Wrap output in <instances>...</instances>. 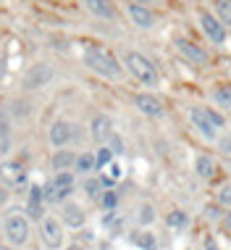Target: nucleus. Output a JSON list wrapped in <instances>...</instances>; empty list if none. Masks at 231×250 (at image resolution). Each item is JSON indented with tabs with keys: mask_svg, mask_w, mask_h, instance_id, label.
I'll use <instances>...</instances> for the list:
<instances>
[{
	"mask_svg": "<svg viewBox=\"0 0 231 250\" xmlns=\"http://www.w3.org/2000/svg\"><path fill=\"white\" fill-rule=\"evenodd\" d=\"M74 124L66 119H56L50 124V129H47V140H50L53 147H69V143L74 140Z\"/></svg>",
	"mask_w": 231,
	"mask_h": 250,
	"instance_id": "6e6552de",
	"label": "nucleus"
},
{
	"mask_svg": "<svg viewBox=\"0 0 231 250\" xmlns=\"http://www.w3.org/2000/svg\"><path fill=\"white\" fill-rule=\"evenodd\" d=\"M113 155H116V153H113L108 145H103V147H100V150L95 153V164H97V168H105V166L113 161Z\"/></svg>",
	"mask_w": 231,
	"mask_h": 250,
	"instance_id": "393cba45",
	"label": "nucleus"
},
{
	"mask_svg": "<svg viewBox=\"0 0 231 250\" xmlns=\"http://www.w3.org/2000/svg\"><path fill=\"white\" fill-rule=\"evenodd\" d=\"M137 221H139L142 227H147V224H153V221H155V208L150 206V203L139 206V211H137Z\"/></svg>",
	"mask_w": 231,
	"mask_h": 250,
	"instance_id": "b1692460",
	"label": "nucleus"
},
{
	"mask_svg": "<svg viewBox=\"0 0 231 250\" xmlns=\"http://www.w3.org/2000/svg\"><path fill=\"white\" fill-rule=\"evenodd\" d=\"M74 171L77 174H90V171H97V164H95V153L87 150V153H79L77 155V164H74Z\"/></svg>",
	"mask_w": 231,
	"mask_h": 250,
	"instance_id": "aec40b11",
	"label": "nucleus"
},
{
	"mask_svg": "<svg viewBox=\"0 0 231 250\" xmlns=\"http://www.w3.org/2000/svg\"><path fill=\"white\" fill-rule=\"evenodd\" d=\"M45 190L42 187H32L29 190V200H26V216H29V221H39L45 216Z\"/></svg>",
	"mask_w": 231,
	"mask_h": 250,
	"instance_id": "ddd939ff",
	"label": "nucleus"
},
{
	"mask_svg": "<svg viewBox=\"0 0 231 250\" xmlns=\"http://www.w3.org/2000/svg\"><path fill=\"white\" fill-rule=\"evenodd\" d=\"M134 242H137L142 250H155V237L150 232H139L137 237H134Z\"/></svg>",
	"mask_w": 231,
	"mask_h": 250,
	"instance_id": "c756f323",
	"label": "nucleus"
},
{
	"mask_svg": "<svg viewBox=\"0 0 231 250\" xmlns=\"http://www.w3.org/2000/svg\"><path fill=\"white\" fill-rule=\"evenodd\" d=\"M84 8L97 19H105V21H116V5L113 0H84Z\"/></svg>",
	"mask_w": 231,
	"mask_h": 250,
	"instance_id": "2eb2a0df",
	"label": "nucleus"
},
{
	"mask_svg": "<svg viewBox=\"0 0 231 250\" xmlns=\"http://www.w3.org/2000/svg\"><path fill=\"white\" fill-rule=\"evenodd\" d=\"M74 164H77V153L74 150H66V147H56L53 153V171H74Z\"/></svg>",
	"mask_w": 231,
	"mask_h": 250,
	"instance_id": "a211bd4d",
	"label": "nucleus"
},
{
	"mask_svg": "<svg viewBox=\"0 0 231 250\" xmlns=\"http://www.w3.org/2000/svg\"><path fill=\"white\" fill-rule=\"evenodd\" d=\"M121 63H124V71H129L137 82H142L145 87L158 84V69H155V63L147 56H142V53H137V50H124Z\"/></svg>",
	"mask_w": 231,
	"mask_h": 250,
	"instance_id": "f03ea898",
	"label": "nucleus"
},
{
	"mask_svg": "<svg viewBox=\"0 0 231 250\" xmlns=\"http://www.w3.org/2000/svg\"><path fill=\"white\" fill-rule=\"evenodd\" d=\"M208 216L210 219H218V208H208Z\"/></svg>",
	"mask_w": 231,
	"mask_h": 250,
	"instance_id": "72a5a7b5",
	"label": "nucleus"
},
{
	"mask_svg": "<svg viewBox=\"0 0 231 250\" xmlns=\"http://www.w3.org/2000/svg\"><path fill=\"white\" fill-rule=\"evenodd\" d=\"M213 98H215V103H218V105L231 108V84H218V87H215V92H213Z\"/></svg>",
	"mask_w": 231,
	"mask_h": 250,
	"instance_id": "5701e85b",
	"label": "nucleus"
},
{
	"mask_svg": "<svg viewBox=\"0 0 231 250\" xmlns=\"http://www.w3.org/2000/svg\"><path fill=\"white\" fill-rule=\"evenodd\" d=\"M105 143H108V147H111V150H113V153H124V143H121V140H118V137H116V134H113V132H111V137H108V140H105Z\"/></svg>",
	"mask_w": 231,
	"mask_h": 250,
	"instance_id": "2f4dec72",
	"label": "nucleus"
},
{
	"mask_svg": "<svg viewBox=\"0 0 231 250\" xmlns=\"http://www.w3.org/2000/svg\"><path fill=\"white\" fill-rule=\"evenodd\" d=\"M205 113H208V119H210V121H213V124H215V129H221V126L226 124V119H223L218 111H213V108H205Z\"/></svg>",
	"mask_w": 231,
	"mask_h": 250,
	"instance_id": "7c9ffc66",
	"label": "nucleus"
},
{
	"mask_svg": "<svg viewBox=\"0 0 231 250\" xmlns=\"http://www.w3.org/2000/svg\"><path fill=\"white\" fill-rule=\"evenodd\" d=\"M60 221H63V227L81 229V227H84V221H87V213H84V208H81L79 203L63 200V203H60Z\"/></svg>",
	"mask_w": 231,
	"mask_h": 250,
	"instance_id": "1a4fd4ad",
	"label": "nucleus"
},
{
	"mask_svg": "<svg viewBox=\"0 0 231 250\" xmlns=\"http://www.w3.org/2000/svg\"><path fill=\"white\" fill-rule=\"evenodd\" d=\"M194 171H197V177H200V179H213L215 171H218V166H215V161L210 158V155H197Z\"/></svg>",
	"mask_w": 231,
	"mask_h": 250,
	"instance_id": "6ab92c4d",
	"label": "nucleus"
},
{
	"mask_svg": "<svg viewBox=\"0 0 231 250\" xmlns=\"http://www.w3.org/2000/svg\"><path fill=\"white\" fill-rule=\"evenodd\" d=\"M24 179H26V171L19 161H5V164H0V182H3L5 187H19Z\"/></svg>",
	"mask_w": 231,
	"mask_h": 250,
	"instance_id": "f8f14e48",
	"label": "nucleus"
},
{
	"mask_svg": "<svg viewBox=\"0 0 231 250\" xmlns=\"http://www.w3.org/2000/svg\"><path fill=\"white\" fill-rule=\"evenodd\" d=\"M116 203H118V192L116 190H103V195H100V206L108 208V211H113Z\"/></svg>",
	"mask_w": 231,
	"mask_h": 250,
	"instance_id": "c85d7f7f",
	"label": "nucleus"
},
{
	"mask_svg": "<svg viewBox=\"0 0 231 250\" xmlns=\"http://www.w3.org/2000/svg\"><path fill=\"white\" fill-rule=\"evenodd\" d=\"M205 250H218V245H215L213 240H208V242H205Z\"/></svg>",
	"mask_w": 231,
	"mask_h": 250,
	"instance_id": "f704fd0d",
	"label": "nucleus"
},
{
	"mask_svg": "<svg viewBox=\"0 0 231 250\" xmlns=\"http://www.w3.org/2000/svg\"><path fill=\"white\" fill-rule=\"evenodd\" d=\"M189 119H192V124L197 126V129H200L202 137H208V140L215 137V132H218V129H215V124L208 119L205 108H192V111H189Z\"/></svg>",
	"mask_w": 231,
	"mask_h": 250,
	"instance_id": "dca6fc26",
	"label": "nucleus"
},
{
	"mask_svg": "<svg viewBox=\"0 0 231 250\" xmlns=\"http://www.w3.org/2000/svg\"><path fill=\"white\" fill-rule=\"evenodd\" d=\"M39 240L47 250H60L66 242V229H63V221L58 216H42L39 219Z\"/></svg>",
	"mask_w": 231,
	"mask_h": 250,
	"instance_id": "20e7f679",
	"label": "nucleus"
},
{
	"mask_svg": "<svg viewBox=\"0 0 231 250\" xmlns=\"http://www.w3.org/2000/svg\"><path fill=\"white\" fill-rule=\"evenodd\" d=\"M218 200L223 203V206H231V185H226V187H223V190H221Z\"/></svg>",
	"mask_w": 231,
	"mask_h": 250,
	"instance_id": "473e14b6",
	"label": "nucleus"
},
{
	"mask_svg": "<svg viewBox=\"0 0 231 250\" xmlns=\"http://www.w3.org/2000/svg\"><path fill=\"white\" fill-rule=\"evenodd\" d=\"M0 250H16L13 245H8V242H3V245H0Z\"/></svg>",
	"mask_w": 231,
	"mask_h": 250,
	"instance_id": "c9c22d12",
	"label": "nucleus"
},
{
	"mask_svg": "<svg viewBox=\"0 0 231 250\" xmlns=\"http://www.w3.org/2000/svg\"><path fill=\"white\" fill-rule=\"evenodd\" d=\"M210 3H213L215 16H218L226 26H231V0H210Z\"/></svg>",
	"mask_w": 231,
	"mask_h": 250,
	"instance_id": "4be33fe9",
	"label": "nucleus"
},
{
	"mask_svg": "<svg viewBox=\"0 0 231 250\" xmlns=\"http://www.w3.org/2000/svg\"><path fill=\"white\" fill-rule=\"evenodd\" d=\"M134 105H137L139 113H145V116H150V119H160L163 113H166L163 103L155 95H150V92H139V95L134 98Z\"/></svg>",
	"mask_w": 231,
	"mask_h": 250,
	"instance_id": "9b49d317",
	"label": "nucleus"
},
{
	"mask_svg": "<svg viewBox=\"0 0 231 250\" xmlns=\"http://www.w3.org/2000/svg\"><path fill=\"white\" fill-rule=\"evenodd\" d=\"M176 50H179L187 61H192L194 66H205L208 63V53L202 50L197 42L187 40V37H176Z\"/></svg>",
	"mask_w": 231,
	"mask_h": 250,
	"instance_id": "9d476101",
	"label": "nucleus"
},
{
	"mask_svg": "<svg viewBox=\"0 0 231 250\" xmlns=\"http://www.w3.org/2000/svg\"><path fill=\"white\" fill-rule=\"evenodd\" d=\"M71 250H81V248H71Z\"/></svg>",
	"mask_w": 231,
	"mask_h": 250,
	"instance_id": "4c0bfd02",
	"label": "nucleus"
},
{
	"mask_svg": "<svg viewBox=\"0 0 231 250\" xmlns=\"http://www.w3.org/2000/svg\"><path fill=\"white\" fill-rule=\"evenodd\" d=\"M84 192H87V198H92V200H100V195H103V190H105V182H103V177H87L84 179Z\"/></svg>",
	"mask_w": 231,
	"mask_h": 250,
	"instance_id": "412c9836",
	"label": "nucleus"
},
{
	"mask_svg": "<svg viewBox=\"0 0 231 250\" xmlns=\"http://www.w3.org/2000/svg\"><path fill=\"white\" fill-rule=\"evenodd\" d=\"M111 132H113V124L105 113H97V116L90 121V134H92L95 143H105V140L111 137Z\"/></svg>",
	"mask_w": 231,
	"mask_h": 250,
	"instance_id": "f3484780",
	"label": "nucleus"
},
{
	"mask_svg": "<svg viewBox=\"0 0 231 250\" xmlns=\"http://www.w3.org/2000/svg\"><path fill=\"white\" fill-rule=\"evenodd\" d=\"M50 79H53V69H50V66H47V63H37L35 69L26 74L24 87H29V90H39V87H45Z\"/></svg>",
	"mask_w": 231,
	"mask_h": 250,
	"instance_id": "4468645a",
	"label": "nucleus"
},
{
	"mask_svg": "<svg viewBox=\"0 0 231 250\" xmlns=\"http://www.w3.org/2000/svg\"><path fill=\"white\" fill-rule=\"evenodd\" d=\"M134 3H142V5H150L153 0H134Z\"/></svg>",
	"mask_w": 231,
	"mask_h": 250,
	"instance_id": "e433bc0d",
	"label": "nucleus"
},
{
	"mask_svg": "<svg viewBox=\"0 0 231 250\" xmlns=\"http://www.w3.org/2000/svg\"><path fill=\"white\" fill-rule=\"evenodd\" d=\"M8 134H11V116L5 113V108L0 105V140H3V145L8 143Z\"/></svg>",
	"mask_w": 231,
	"mask_h": 250,
	"instance_id": "bb28decb",
	"label": "nucleus"
},
{
	"mask_svg": "<svg viewBox=\"0 0 231 250\" xmlns=\"http://www.w3.org/2000/svg\"><path fill=\"white\" fill-rule=\"evenodd\" d=\"M105 168H108V174L103 177L105 185H113V182H118V179H121V174H124V171H121V166L116 164V161H111V164H108Z\"/></svg>",
	"mask_w": 231,
	"mask_h": 250,
	"instance_id": "cd10ccee",
	"label": "nucleus"
},
{
	"mask_svg": "<svg viewBox=\"0 0 231 250\" xmlns=\"http://www.w3.org/2000/svg\"><path fill=\"white\" fill-rule=\"evenodd\" d=\"M84 66L103 79H121V74H124V63H118V58L111 50L92 42L84 45Z\"/></svg>",
	"mask_w": 231,
	"mask_h": 250,
	"instance_id": "f257e3e1",
	"label": "nucleus"
},
{
	"mask_svg": "<svg viewBox=\"0 0 231 250\" xmlns=\"http://www.w3.org/2000/svg\"><path fill=\"white\" fill-rule=\"evenodd\" d=\"M74 195V171H56L53 182L45 187L47 203H63Z\"/></svg>",
	"mask_w": 231,
	"mask_h": 250,
	"instance_id": "39448f33",
	"label": "nucleus"
},
{
	"mask_svg": "<svg viewBox=\"0 0 231 250\" xmlns=\"http://www.w3.org/2000/svg\"><path fill=\"white\" fill-rule=\"evenodd\" d=\"M29 234H32V224H29V216L24 211H13L5 216L3 221V237L8 245L13 248H21L29 242Z\"/></svg>",
	"mask_w": 231,
	"mask_h": 250,
	"instance_id": "7ed1b4c3",
	"label": "nucleus"
},
{
	"mask_svg": "<svg viewBox=\"0 0 231 250\" xmlns=\"http://www.w3.org/2000/svg\"><path fill=\"white\" fill-rule=\"evenodd\" d=\"M197 21H200V29L205 32V37L213 45H223V42H226V24H223L215 13H210V11L202 8L200 13H197Z\"/></svg>",
	"mask_w": 231,
	"mask_h": 250,
	"instance_id": "423d86ee",
	"label": "nucleus"
},
{
	"mask_svg": "<svg viewBox=\"0 0 231 250\" xmlns=\"http://www.w3.org/2000/svg\"><path fill=\"white\" fill-rule=\"evenodd\" d=\"M126 16L132 19V24L139 26V29H153L155 21H158V16H155V11L150 8V5L134 3V0L126 3Z\"/></svg>",
	"mask_w": 231,
	"mask_h": 250,
	"instance_id": "0eeeda50",
	"label": "nucleus"
},
{
	"mask_svg": "<svg viewBox=\"0 0 231 250\" xmlns=\"http://www.w3.org/2000/svg\"><path fill=\"white\" fill-rule=\"evenodd\" d=\"M166 224L171 227V229H181V227H187V213L184 211H171L166 216Z\"/></svg>",
	"mask_w": 231,
	"mask_h": 250,
	"instance_id": "a878e982",
	"label": "nucleus"
}]
</instances>
